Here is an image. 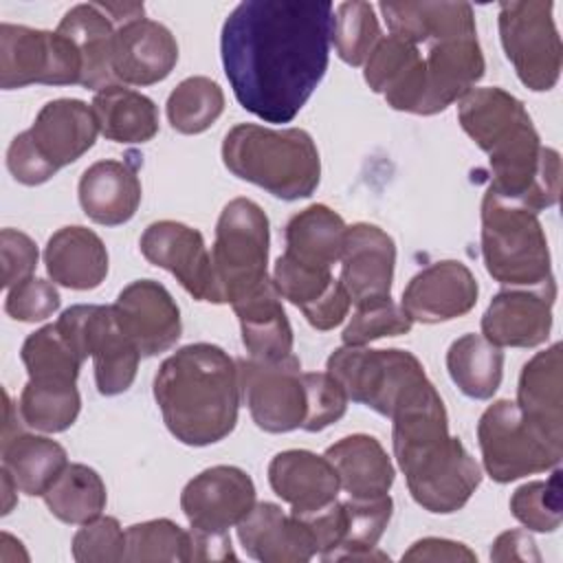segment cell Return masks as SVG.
Masks as SVG:
<instances>
[{
	"mask_svg": "<svg viewBox=\"0 0 563 563\" xmlns=\"http://www.w3.org/2000/svg\"><path fill=\"white\" fill-rule=\"evenodd\" d=\"M240 394L253 422L268 433L301 429L306 418V389L301 363L295 354L279 361H238Z\"/></svg>",
	"mask_w": 563,
	"mask_h": 563,
	"instance_id": "obj_14",
	"label": "cell"
},
{
	"mask_svg": "<svg viewBox=\"0 0 563 563\" xmlns=\"http://www.w3.org/2000/svg\"><path fill=\"white\" fill-rule=\"evenodd\" d=\"M477 295V279L466 264L460 260H440L409 279L400 306L411 321L440 323L471 312Z\"/></svg>",
	"mask_w": 563,
	"mask_h": 563,
	"instance_id": "obj_19",
	"label": "cell"
},
{
	"mask_svg": "<svg viewBox=\"0 0 563 563\" xmlns=\"http://www.w3.org/2000/svg\"><path fill=\"white\" fill-rule=\"evenodd\" d=\"M339 262V282L347 290L354 308L391 297L396 244L387 231L369 222L347 227Z\"/></svg>",
	"mask_w": 563,
	"mask_h": 563,
	"instance_id": "obj_18",
	"label": "cell"
},
{
	"mask_svg": "<svg viewBox=\"0 0 563 563\" xmlns=\"http://www.w3.org/2000/svg\"><path fill=\"white\" fill-rule=\"evenodd\" d=\"M7 167L11 172V176L20 183V185H26V187H35V185H42L46 180H51L59 169L53 167L44 156L42 152L35 147L29 130L26 132H20L9 150H7Z\"/></svg>",
	"mask_w": 563,
	"mask_h": 563,
	"instance_id": "obj_50",
	"label": "cell"
},
{
	"mask_svg": "<svg viewBox=\"0 0 563 563\" xmlns=\"http://www.w3.org/2000/svg\"><path fill=\"white\" fill-rule=\"evenodd\" d=\"M389 420L394 457L413 501L435 515L460 510L482 484V468L462 440L449 433L446 409L433 383Z\"/></svg>",
	"mask_w": 563,
	"mask_h": 563,
	"instance_id": "obj_3",
	"label": "cell"
},
{
	"mask_svg": "<svg viewBox=\"0 0 563 563\" xmlns=\"http://www.w3.org/2000/svg\"><path fill=\"white\" fill-rule=\"evenodd\" d=\"M29 380L40 383H77L84 358L57 328L48 323L26 336L20 350Z\"/></svg>",
	"mask_w": 563,
	"mask_h": 563,
	"instance_id": "obj_39",
	"label": "cell"
},
{
	"mask_svg": "<svg viewBox=\"0 0 563 563\" xmlns=\"http://www.w3.org/2000/svg\"><path fill=\"white\" fill-rule=\"evenodd\" d=\"M231 308L251 358L279 361L292 354V328L273 279L238 297Z\"/></svg>",
	"mask_w": 563,
	"mask_h": 563,
	"instance_id": "obj_26",
	"label": "cell"
},
{
	"mask_svg": "<svg viewBox=\"0 0 563 563\" xmlns=\"http://www.w3.org/2000/svg\"><path fill=\"white\" fill-rule=\"evenodd\" d=\"M238 361L213 343H189L154 376V400L169 433L187 446L224 440L240 409Z\"/></svg>",
	"mask_w": 563,
	"mask_h": 563,
	"instance_id": "obj_4",
	"label": "cell"
},
{
	"mask_svg": "<svg viewBox=\"0 0 563 563\" xmlns=\"http://www.w3.org/2000/svg\"><path fill=\"white\" fill-rule=\"evenodd\" d=\"M84 213L103 227H119L141 205V180L136 167L125 161H97L79 178L77 187Z\"/></svg>",
	"mask_w": 563,
	"mask_h": 563,
	"instance_id": "obj_27",
	"label": "cell"
},
{
	"mask_svg": "<svg viewBox=\"0 0 563 563\" xmlns=\"http://www.w3.org/2000/svg\"><path fill=\"white\" fill-rule=\"evenodd\" d=\"M548 0H510L499 4V37L519 81L534 90H552L561 75V37Z\"/></svg>",
	"mask_w": 563,
	"mask_h": 563,
	"instance_id": "obj_10",
	"label": "cell"
},
{
	"mask_svg": "<svg viewBox=\"0 0 563 563\" xmlns=\"http://www.w3.org/2000/svg\"><path fill=\"white\" fill-rule=\"evenodd\" d=\"M235 561L229 532H211L194 528L187 530V561Z\"/></svg>",
	"mask_w": 563,
	"mask_h": 563,
	"instance_id": "obj_52",
	"label": "cell"
},
{
	"mask_svg": "<svg viewBox=\"0 0 563 563\" xmlns=\"http://www.w3.org/2000/svg\"><path fill=\"white\" fill-rule=\"evenodd\" d=\"M145 561H187V530L169 519H150L125 530V559Z\"/></svg>",
	"mask_w": 563,
	"mask_h": 563,
	"instance_id": "obj_42",
	"label": "cell"
},
{
	"mask_svg": "<svg viewBox=\"0 0 563 563\" xmlns=\"http://www.w3.org/2000/svg\"><path fill=\"white\" fill-rule=\"evenodd\" d=\"M345 532L341 543L323 554V561H387L378 550V541L394 512L389 495L380 497H347L343 501Z\"/></svg>",
	"mask_w": 563,
	"mask_h": 563,
	"instance_id": "obj_35",
	"label": "cell"
},
{
	"mask_svg": "<svg viewBox=\"0 0 563 563\" xmlns=\"http://www.w3.org/2000/svg\"><path fill=\"white\" fill-rule=\"evenodd\" d=\"M255 506V484L246 471L229 464L205 468L180 493V510L194 528L229 532Z\"/></svg>",
	"mask_w": 563,
	"mask_h": 563,
	"instance_id": "obj_15",
	"label": "cell"
},
{
	"mask_svg": "<svg viewBox=\"0 0 563 563\" xmlns=\"http://www.w3.org/2000/svg\"><path fill=\"white\" fill-rule=\"evenodd\" d=\"M268 484L292 515L314 512L339 499V475L325 455L306 449L277 453L268 464Z\"/></svg>",
	"mask_w": 563,
	"mask_h": 563,
	"instance_id": "obj_24",
	"label": "cell"
},
{
	"mask_svg": "<svg viewBox=\"0 0 563 563\" xmlns=\"http://www.w3.org/2000/svg\"><path fill=\"white\" fill-rule=\"evenodd\" d=\"M325 372L341 383L347 400L387 418L431 385L422 363L411 352L398 347L343 345L330 354Z\"/></svg>",
	"mask_w": 563,
	"mask_h": 563,
	"instance_id": "obj_8",
	"label": "cell"
},
{
	"mask_svg": "<svg viewBox=\"0 0 563 563\" xmlns=\"http://www.w3.org/2000/svg\"><path fill=\"white\" fill-rule=\"evenodd\" d=\"M139 246L150 264L172 273L194 299H211V255L198 229L158 220L143 231Z\"/></svg>",
	"mask_w": 563,
	"mask_h": 563,
	"instance_id": "obj_20",
	"label": "cell"
},
{
	"mask_svg": "<svg viewBox=\"0 0 563 563\" xmlns=\"http://www.w3.org/2000/svg\"><path fill=\"white\" fill-rule=\"evenodd\" d=\"M70 548L77 563H117L125 559V530L114 517H97L75 532Z\"/></svg>",
	"mask_w": 563,
	"mask_h": 563,
	"instance_id": "obj_47",
	"label": "cell"
},
{
	"mask_svg": "<svg viewBox=\"0 0 563 563\" xmlns=\"http://www.w3.org/2000/svg\"><path fill=\"white\" fill-rule=\"evenodd\" d=\"M554 299V282L497 292L482 317V336L497 347H537L545 343L552 330Z\"/></svg>",
	"mask_w": 563,
	"mask_h": 563,
	"instance_id": "obj_16",
	"label": "cell"
},
{
	"mask_svg": "<svg viewBox=\"0 0 563 563\" xmlns=\"http://www.w3.org/2000/svg\"><path fill=\"white\" fill-rule=\"evenodd\" d=\"M99 132L114 143H147L158 132L156 103L123 84L99 90L90 103Z\"/></svg>",
	"mask_w": 563,
	"mask_h": 563,
	"instance_id": "obj_33",
	"label": "cell"
},
{
	"mask_svg": "<svg viewBox=\"0 0 563 563\" xmlns=\"http://www.w3.org/2000/svg\"><path fill=\"white\" fill-rule=\"evenodd\" d=\"M0 479H2V515H9L13 510V506L18 504V486L13 482V477L0 468Z\"/></svg>",
	"mask_w": 563,
	"mask_h": 563,
	"instance_id": "obj_56",
	"label": "cell"
},
{
	"mask_svg": "<svg viewBox=\"0 0 563 563\" xmlns=\"http://www.w3.org/2000/svg\"><path fill=\"white\" fill-rule=\"evenodd\" d=\"M446 369L464 396L488 400L504 378V352L482 334L471 332L449 345Z\"/></svg>",
	"mask_w": 563,
	"mask_h": 563,
	"instance_id": "obj_36",
	"label": "cell"
},
{
	"mask_svg": "<svg viewBox=\"0 0 563 563\" xmlns=\"http://www.w3.org/2000/svg\"><path fill=\"white\" fill-rule=\"evenodd\" d=\"M350 306H352L350 295H347V290L343 288V284L336 279V284L330 288V292L323 295L312 308H308V310L303 312V317H306V321H308L314 330L325 332V330H332V328H336L339 323H343V319H345L347 312H350Z\"/></svg>",
	"mask_w": 563,
	"mask_h": 563,
	"instance_id": "obj_51",
	"label": "cell"
},
{
	"mask_svg": "<svg viewBox=\"0 0 563 563\" xmlns=\"http://www.w3.org/2000/svg\"><path fill=\"white\" fill-rule=\"evenodd\" d=\"M380 37V24L369 2L347 0L334 9L332 44L345 64H365Z\"/></svg>",
	"mask_w": 563,
	"mask_h": 563,
	"instance_id": "obj_41",
	"label": "cell"
},
{
	"mask_svg": "<svg viewBox=\"0 0 563 563\" xmlns=\"http://www.w3.org/2000/svg\"><path fill=\"white\" fill-rule=\"evenodd\" d=\"M81 396L75 383L29 380L20 394V420L42 433H62L77 420Z\"/></svg>",
	"mask_w": 563,
	"mask_h": 563,
	"instance_id": "obj_38",
	"label": "cell"
},
{
	"mask_svg": "<svg viewBox=\"0 0 563 563\" xmlns=\"http://www.w3.org/2000/svg\"><path fill=\"white\" fill-rule=\"evenodd\" d=\"M334 4L246 0L222 24L220 55L238 103L266 123H288L330 62Z\"/></svg>",
	"mask_w": 563,
	"mask_h": 563,
	"instance_id": "obj_1",
	"label": "cell"
},
{
	"mask_svg": "<svg viewBox=\"0 0 563 563\" xmlns=\"http://www.w3.org/2000/svg\"><path fill=\"white\" fill-rule=\"evenodd\" d=\"M57 31L66 35L81 57V84L88 90H103L114 86L112 48L117 22L108 15L101 2H84L68 9L57 24Z\"/></svg>",
	"mask_w": 563,
	"mask_h": 563,
	"instance_id": "obj_28",
	"label": "cell"
},
{
	"mask_svg": "<svg viewBox=\"0 0 563 563\" xmlns=\"http://www.w3.org/2000/svg\"><path fill=\"white\" fill-rule=\"evenodd\" d=\"M20 561L22 563L29 561L24 545L9 532H2L0 534V563H20Z\"/></svg>",
	"mask_w": 563,
	"mask_h": 563,
	"instance_id": "obj_55",
	"label": "cell"
},
{
	"mask_svg": "<svg viewBox=\"0 0 563 563\" xmlns=\"http://www.w3.org/2000/svg\"><path fill=\"white\" fill-rule=\"evenodd\" d=\"M561 343L537 352L521 369L517 385V407L552 442L563 446V376Z\"/></svg>",
	"mask_w": 563,
	"mask_h": 563,
	"instance_id": "obj_30",
	"label": "cell"
},
{
	"mask_svg": "<svg viewBox=\"0 0 563 563\" xmlns=\"http://www.w3.org/2000/svg\"><path fill=\"white\" fill-rule=\"evenodd\" d=\"M29 134L42 156L57 169L81 158L99 134L95 112L81 99H55L42 106Z\"/></svg>",
	"mask_w": 563,
	"mask_h": 563,
	"instance_id": "obj_25",
	"label": "cell"
},
{
	"mask_svg": "<svg viewBox=\"0 0 563 563\" xmlns=\"http://www.w3.org/2000/svg\"><path fill=\"white\" fill-rule=\"evenodd\" d=\"M462 130L488 156V189L534 213L559 202L561 156L543 147L526 106L510 92L473 88L457 101Z\"/></svg>",
	"mask_w": 563,
	"mask_h": 563,
	"instance_id": "obj_2",
	"label": "cell"
},
{
	"mask_svg": "<svg viewBox=\"0 0 563 563\" xmlns=\"http://www.w3.org/2000/svg\"><path fill=\"white\" fill-rule=\"evenodd\" d=\"M114 314L141 356H156L176 345L183 332L180 310L169 290L154 279L128 284L114 301Z\"/></svg>",
	"mask_w": 563,
	"mask_h": 563,
	"instance_id": "obj_17",
	"label": "cell"
},
{
	"mask_svg": "<svg viewBox=\"0 0 563 563\" xmlns=\"http://www.w3.org/2000/svg\"><path fill=\"white\" fill-rule=\"evenodd\" d=\"M238 539L251 559L264 563H306L317 554L308 526L271 501H255L238 523Z\"/></svg>",
	"mask_w": 563,
	"mask_h": 563,
	"instance_id": "obj_23",
	"label": "cell"
},
{
	"mask_svg": "<svg viewBox=\"0 0 563 563\" xmlns=\"http://www.w3.org/2000/svg\"><path fill=\"white\" fill-rule=\"evenodd\" d=\"M222 163L240 180L288 202L312 196L321 180L319 150L301 128L240 123L222 141Z\"/></svg>",
	"mask_w": 563,
	"mask_h": 563,
	"instance_id": "obj_5",
	"label": "cell"
},
{
	"mask_svg": "<svg viewBox=\"0 0 563 563\" xmlns=\"http://www.w3.org/2000/svg\"><path fill=\"white\" fill-rule=\"evenodd\" d=\"M347 497H380L389 495L394 484V464L383 444L367 433H352L334 442L323 453Z\"/></svg>",
	"mask_w": 563,
	"mask_h": 563,
	"instance_id": "obj_31",
	"label": "cell"
},
{
	"mask_svg": "<svg viewBox=\"0 0 563 563\" xmlns=\"http://www.w3.org/2000/svg\"><path fill=\"white\" fill-rule=\"evenodd\" d=\"M178 62L172 31L145 15L117 24L112 73L123 86H152L163 81Z\"/></svg>",
	"mask_w": 563,
	"mask_h": 563,
	"instance_id": "obj_21",
	"label": "cell"
},
{
	"mask_svg": "<svg viewBox=\"0 0 563 563\" xmlns=\"http://www.w3.org/2000/svg\"><path fill=\"white\" fill-rule=\"evenodd\" d=\"M402 561H477L475 552L468 545L440 537H424L416 541L405 554Z\"/></svg>",
	"mask_w": 563,
	"mask_h": 563,
	"instance_id": "obj_53",
	"label": "cell"
},
{
	"mask_svg": "<svg viewBox=\"0 0 563 563\" xmlns=\"http://www.w3.org/2000/svg\"><path fill=\"white\" fill-rule=\"evenodd\" d=\"M0 257H2V286L9 290L11 286L33 277L40 255H37L35 242L26 233L18 229H2Z\"/></svg>",
	"mask_w": 563,
	"mask_h": 563,
	"instance_id": "obj_49",
	"label": "cell"
},
{
	"mask_svg": "<svg viewBox=\"0 0 563 563\" xmlns=\"http://www.w3.org/2000/svg\"><path fill=\"white\" fill-rule=\"evenodd\" d=\"M427 53V97L422 114H438L460 101L484 77L486 62L477 40L475 13L466 4L451 22L431 33L424 42Z\"/></svg>",
	"mask_w": 563,
	"mask_h": 563,
	"instance_id": "obj_12",
	"label": "cell"
},
{
	"mask_svg": "<svg viewBox=\"0 0 563 563\" xmlns=\"http://www.w3.org/2000/svg\"><path fill=\"white\" fill-rule=\"evenodd\" d=\"M271 227L264 209L249 198L224 205L211 246V299L233 303L268 279Z\"/></svg>",
	"mask_w": 563,
	"mask_h": 563,
	"instance_id": "obj_7",
	"label": "cell"
},
{
	"mask_svg": "<svg viewBox=\"0 0 563 563\" xmlns=\"http://www.w3.org/2000/svg\"><path fill=\"white\" fill-rule=\"evenodd\" d=\"M55 323L84 361L92 358L101 396H119L132 387L141 352L119 325L112 306L77 303Z\"/></svg>",
	"mask_w": 563,
	"mask_h": 563,
	"instance_id": "obj_11",
	"label": "cell"
},
{
	"mask_svg": "<svg viewBox=\"0 0 563 563\" xmlns=\"http://www.w3.org/2000/svg\"><path fill=\"white\" fill-rule=\"evenodd\" d=\"M413 321L402 310V306L394 303L391 297L385 301L356 306L347 325L343 328V345H367L376 339L407 334Z\"/></svg>",
	"mask_w": 563,
	"mask_h": 563,
	"instance_id": "obj_45",
	"label": "cell"
},
{
	"mask_svg": "<svg viewBox=\"0 0 563 563\" xmlns=\"http://www.w3.org/2000/svg\"><path fill=\"white\" fill-rule=\"evenodd\" d=\"M477 444L484 471L497 484L556 468L563 446L537 429L515 400H495L479 416Z\"/></svg>",
	"mask_w": 563,
	"mask_h": 563,
	"instance_id": "obj_9",
	"label": "cell"
},
{
	"mask_svg": "<svg viewBox=\"0 0 563 563\" xmlns=\"http://www.w3.org/2000/svg\"><path fill=\"white\" fill-rule=\"evenodd\" d=\"M347 224L328 205H310L286 224L284 255L314 268L332 271L341 260Z\"/></svg>",
	"mask_w": 563,
	"mask_h": 563,
	"instance_id": "obj_32",
	"label": "cell"
},
{
	"mask_svg": "<svg viewBox=\"0 0 563 563\" xmlns=\"http://www.w3.org/2000/svg\"><path fill=\"white\" fill-rule=\"evenodd\" d=\"M224 110L222 88L202 75L183 79L167 97V119L180 134L209 130Z\"/></svg>",
	"mask_w": 563,
	"mask_h": 563,
	"instance_id": "obj_40",
	"label": "cell"
},
{
	"mask_svg": "<svg viewBox=\"0 0 563 563\" xmlns=\"http://www.w3.org/2000/svg\"><path fill=\"white\" fill-rule=\"evenodd\" d=\"M68 466L66 449L37 433H15L2 440V468L24 495H44Z\"/></svg>",
	"mask_w": 563,
	"mask_h": 563,
	"instance_id": "obj_34",
	"label": "cell"
},
{
	"mask_svg": "<svg viewBox=\"0 0 563 563\" xmlns=\"http://www.w3.org/2000/svg\"><path fill=\"white\" fill-rule=\"evenodd\" d=\"M59 303L62 297L55 284L40 277H29L9 288L4 299V312L15 321L35 323L53 317L59 310Z\"/></svg>",
	"mask_w": 563,
	"mask_h": 563,
	"instance_id": "obj_48",
	"label": "cell"
},
{
	"mask_svg": "<svg viewBox=\"0 0 563 563\" xmlns=\"http://www.w3.org/2000/svg\"><path fill=\"white\" fill-rule=\"evenodd\" d=\"M482 257L488 275L510 288L554 282L539 213L486 189L482 200Z\"/></svg>",
	"mask_w": 563,
	"mask_h": 563,
	"instance_id": "obj_6",
	"label": "cell"
},
{
	"mask_svg": "<svg viewBox=\"0 0 563 563\" xmlns=\"http://www.w3.org/2000/svg\"><path fill=\"white\" fill-rule=\"evenodd\" d=\"M273 284L282 299H288L301 312L312 308L330 288L336 284L332 271L299 264L284 253L277 257L273 268Z\"/></svg>",
	"mask_w": 563,
	"mask_h": 563,
	"instance_id": "obj_44",
	"label": "cell"
},
{
	"mask_svg": "<svg viewBox=\"0 0 563 563\" xmlns=\"http://www.w3.org/2000/svg\"><path fill=\"white\" fill-rule=\"evenodd\" d=\"M512 517L534 532H554L561 526V471L554 468L545 482H528L510 497Z\"/></svg>",
	"mask_w": 563,
	"mask_h": 563,
	"instance_id": "obj_43",
	"label": "cell"
},
{
	"mask_svg": "<svg viewBox=\"0 0 563 563\" xmlns=\"http://www.w3.org/2000/svg\"><path fill=\"white\" fill-rule=\"evenodd\" d=\"M306 418L301 429L317 433L343 418L347 394L330 372H303Z\"/></svg>",
	"mask_w": 563,
	"mask_h": 563,
	"instance_id": "obj_46",
	"label": "cell"
},
{
	"mask_svg": "<svg viewBox=\"0 0 563 563\" xmlns=\"http://www.w3.org/2000/svg\"><path fill=\"white\" fill-rule=\"evenodd\" d=\"M490 559L493 561H541V554L528 532L506 530L493 541Z\"/></svg>",
	"mask_w": 563,
	"mask_h": 563,
	"instance_id": "obj_54",
	"label": "cell"
},
{
	"mask_svg": "<svg viewBox=\"0 0 563 563\" xmlns=\"http://www.w3.org/2000/svg\"><path fill=\"white\" fill-rule=\"evenodd\" d=\"M42 497L53 517L73 526L101 517L108 501L101 475L86 464H68Z\"/></svg>",
	"mask_w": 563,
	"mask_h": 563,
	"instance_id": "obj_37",
	"label": "cell"
},
{
	"mask_svg": "<svg viewBox=\"0 0 563 563\" xmlns=\"http://www.w3.org/2000/svg\"><path fill=\"white\" fill-rule=\"evenodd\" d=\"M81 57L75 44L55 31L22 24H0V86L4 90L31 84H81Z\"/></svg>",
	"mask_w": 563,
	"mask_h": 563,
	"instance_id": "obj_13",
	"label": "cell"
},
{
	"mask_svg": "<svg viewBox=\"0 0 563 563\" xmlns=\"http://www.w3.org/2000/svg\"><path fill=\"white\" fill-rule=\"evenodd\" d=\"M44 264L53 284L70 290H92L108 275V251L92 229L62 227L44 246Z\"/></svg>",
	"mask_w": 563,
	"mask_h": 563,
	"instance_id": "obj_29",
	"label": "cell"
},
{
	"mask_svg": "<svg viewBox=\"0 0 563 563\" xmlns=\"http://www.w3.org/2000/svg\"><path fill=\"white\" fill-rule=\"evenodd\" d=\"M365 84L400 112L422 114L427 97V68L420 46L396 35H383L363 64Z\"/></svg>",
	"mask_w": 563,
	"mask_h": 563,
	"instance_id": "obj_22",
	"label": "cell"
}]
</instances>
